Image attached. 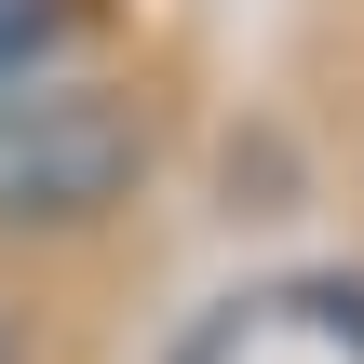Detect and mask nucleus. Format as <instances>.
Segmentation results:
<instances>
[{"label": "nucleus", "mask_w": 364, "mask_h": 364, "mask_svg": "<svg viewBox=\"0 0 364 364\" xmlns=\"http://www.w3.org/2000/svg\"><path fill=\"white\" fill-rule=\"evenodd\" d=\"M0 364H27V324H14V311H0Z\"/></svg>", "instance_id": "nucleus-3"}, {"label": "nucleus", "mask_w": 364, "mask_h": 364, "mask_svg": "<svg viewBox=\"0 0 364 364\" xmlns=\"http://www.w3.org/2000/svg\"><path fill=\"white\" fill-rule=\"evenodd\" d=\"M68 27H81V0H0V81L54 68V54H68Z\"/></svg>", "instance_id": "nucleus-2"}, {"label": "nucleus", "mask_w": 364, "mask_h": 364, "mask_svg": "<svg viewBox=\"0 0 364 364\" xmlns=\"http://www.w3.org/2000/svg\"><path fill=\"white\" fill-rule=\"evenodd\" d=\"M162 162V122L135 81L95 68H27L0 81V243H81L108 230Z\"/></svg>", "instance_id": "nucleus-1"}]
</instances>
